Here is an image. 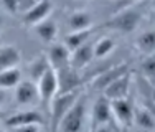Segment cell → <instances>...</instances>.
<instances>
[{
	"instance_id": "3",
	"label": "cell",
	"mask_w": 155,
	"mask_h": 132,
	"mask_svg": "<svg viewBox=\"0 0 155 132\" xmlns=\"http://www.w3.org/2000/svg\"><path fill=\"white\" fill-rule=\"evenodd\" d=\"M140 20H142V12L135 8H122L116 13L110 20L106 23V27L117 30L120 33H132L139 27Z\"/></svg>"
},
{
	"instance_id": "11",
	"label": "cell",
	"mask_w": 155,
	"mask_h": 132,
	"mask_svg": "<svg viewBox=\"0 0 155 132\" xmlns=\"http://www.w3.org/2000/svg\"><path fill=\"white\" fill-rule=\"evenodd\" d=\"M51 10H53L51 0H40V2L36 3V5H33L28 12L23 13V21L27 25H38L50 17Z\"/></svg>"
},
{
	"instance_id": "15",
	"label": "cell",
	"mask_w": 155,
	"mask_h": 132,
	"mask_svg": "<svg viewBox=\"0 0 155 132\" xmlns=\"http://www.w3.org/2000/svg\"><path fill=\"white\" fill-rule=\"evenodd\" d=\"M125 71H129V64H127V63L117 64V66H114L112 69H109V71L102 73L99 78H96V81H94L93 86L96 87V89H102V91H104V87L107 86V84H110L116 78H119L120 74H124Z\"/></svg>"
},
{
	"instance_id": "25",
	"label": "cell",
	"mask_w": 155,
	"mask_h": 132,
	"mask_svg": "<svg viewBox=\"0 0 155 132\" xmlns=\"http://www.w3.org/2000/svg\"><path fill=\"white\" fill-rule=\"evenodd\" d=\"M2 3L7 8V12H10L12 15L20 13V10H18V0H2Z\"/></svg>"
},
{
	"instance_id": "4",
	"label": "cell",
	"mask_w": 155,
	"mask_h": 132,
	"mask_svg": "<svg viewBox=\"0 0 155 132\" xmlns=\"http://www.w3.org/2000/svg\"><path fill=\"white\" fill-rule=\"evenodd\" d=\"M84 120H86V97H84V94H81L78 97V101L74 102V106L64 116V119L60 124V129L58 130H64V132L83 130Z\"/></svg>"
},
{
	"instance_id": "23",
	"label": "cell",
	"mask_w": 155,
	"mask_h": 132,
	"mask_svg": "<svg viewBox=\"0 0 155 132\" xmlns=\"http://www.w3.org/2000/svg\"><path fill=\"white\" fill-rule=\"evenodd\" d=\"M116 48V41L109 36H102L94 43V56L96 58H106Z\"/></svg>"
},
{
	"instance_id": "7",
	"label": "cell",
	"mask_w": 155,
	"mask_h": 132,
	"mask_svg": "<svg viewBox=\"0 0 155 132\" xmlns=\"http://www.w3.org/2000/svg\"><path fill=\"white\" fill-rule=\"evenodd\" d=\"M110 106H112L114 119H116L117 126L120 129H130V127H134L135 106L129 101V97L114 99V101H110Z\"/></svg>"
},
{
	"instance_id": "9",
	"label": "cell",
	"mask_w": 155,
	"mask_h": 132,
	"mask_svg": "<svg viewBox=\"0 0 155 132\" xmlns=\"http://www.w3.org/2000/svg\"><path fill=\"white\" fill-rule=\"evenodd\" d=\"M46 56L51 68H54L56 71L71 64V50L64 43H51Z\"/></svg>"
},
{
	"instance_id": "17",
	"label": "cell",
	"mask_w": 155,
	"mask_h": 132,
	"mask_svg": "<svg viewBox=\"0 0 155 132\" xmlns=\"http://www.w3.org/2000/svg\"><path fill=\"white\" fill-rule=\"evenodd\" d=\"M20 81H21V71L18 68V64L0 71V87H3V89L17 87Z\"/></svg>"
},
{
	"instance_id": "31",
	"label": "cell",
	"mask_w": 155,
	"mask_h": 132,
	"mask_svg": "<svg viewBox=\"0 0 155 132\" xmlns=\"http://www.w3.org/2000/svg\"><path fill=\"white\" fill-rule=\"evenodd\" d=\"M0 23H2V18H0Z\"/></svg>"
},
{
	"instance_id": "2",
	"label": "cell",
	"mask_w": 155,
	"mask_h": 132,
	"mask_svg": "<svg viewBox=\"0 0 155 132\" xmlns=\"http://www.w3.org/2000/svg\"><path fill=\"white\" fill-rule=\"evenodd\" d=\"M91 130L96 129H120L117 126L116 119H114L112 114V106H110V99L106 97L102 94L101 97H97L93 104V109H91Z\"/></svg>"
},
{
	"instance_id": "19",
	"label": "cell",
	"mask_w": 155,
	"mask_h": 132,
	"mask_svg": "<svg viewBox=\"0 0 155 132\" xmlns=\"http://www.w3.org/2000/svg\"><path fill=\"white\" fill-rule=\"evenodd\" d=\"M135 48L142 54H152L155 53V28L153 30L142 31L135 40Z\"/></svg>"
},
{
	"instance_id": "12",
	"label": "cell",
	"mask_w": 155,
	"mask_h": 132,
	"mask_svg": "<svg viewBox=\"0 0 155 132\" xmlns=\"http://www.w3.org/2000/svg\"><path fill=\"white\" fill-rule=\"evenodd\" d=\"M58 81H60V91H73V89H79V74L78 69L73 64L66 66L63 69H58Z\"/></svg>"
},
{
	"instance_id": "5",
	"label": "cell",
	"mask_w": 155,
	"mask_h": 132,
	"mask_svg": "<svg viewBox=\"0 0 155 132\" xmlns=\"http://www.w3.org/2000/svg\"><path fill=\"white\" fill-rule=\"evenodd\" d=\"M43 126V119L35 111H23L5 119V127L13 130H40Z\"/></svg>"
},
{
	"instance_id": "1",
	"label": "cell",
	"mask_w": 155,
	"mask_h": 132,
	"mask_svg": "<svg viewBox=\"0 0 155 132\" xmlns=\"http://www.w3.org/2000/svg\"><path fill=\"white\" fill-rule=\"evenodd\" d=\"M81 91L79 89H73V91H60V93L54 96L53 102L50 106V129L51 130H58L60 129V124L63 122L64 116L69 112V109L74 106V102L78 101V97L81 96Z\"/></svg>"
},
{
	"instance_id": "29",
	"label": "cell",
	"mask_w": 155,
	"mask_h": 132,
	"mask_svg": "<svg viewBox=\"0 0 155 132\" xmlns=\"http://www.w3.org/2000/svg\"><path fill=\"white\" fill-rule=\"evenodd\" d=\"M135 2H139V0H124L125 5H132V3H135Z\"/></svg>"
},
{
	"instance_id": "20",
	"label": "cell",
	"mask_w": 155,
	"mask_h": 132,
	"mask_svg": "<svg viewBox=\"0 0 155 132\" xmlns=\"http://www.w3.org/2000/svg\"><path fill=\"white\" fill-rule=\"evenodd\" d=\"M35 30H36V35L45 43H54L56 35H58V28H56V23L53 20H48V18L43 20L41 23L35 25Z\"/></svg>"
},
{
	"instance_id": "13",
	"label": "cell",
	"mask_w": 155,
	"mask_h": 132,
	"mask_svg": "<svg viewBox=\"0 0 155 132\" xmlns=\"http://www.w3.org/2000/svg\"><path fill=\"white\" fill-rule=\"evenodd\" d=\"M93 58H96V56H94V45L91 41H86L79 48L71 51V64L76 69H81L84 66H87L93 61Z\"/></svg>"
},
{
	"instance_id": "6",
	"label": "cell",
	"mask_w": 155,
	"mask_h": 132,
	"mask_svg": "<svg viewBox=\"0 0 155 132\" xmlns=\"http://www.w3.org/2000/svg\"><path fill=\"white\" fill-rule=\"evenodd\" d=\"M36 84H38V91H40V101L50 109L54 96L60 93V81H58L56 69L50 68L45 74L41 76V79H40Z\"/></svg>"
},
{
	"instance_id": "8",
	"label": "cell",
	"mask_w": 155,
	"mask_h": 132,
	"mask_svg": "<svg viewBox=\"0 0 155 132\" xmlns=\"http://www.w3.org/2000/svg\"><path fill=\"white\" fill-rule=\"evenodd\" d=\"M130 84H132V73L125 71L124 74H120L119 78H116L112 83L104 87V96L109 97L110 101L127 97L129 91H130Z\"/></svg>"
},
{
	"instance_id": "24",
	"label": "cell",
	"mask_w": 155,
	"mask_h": 132,
	"mask_svg": "<svg viewBox=\"0 0 155 132\" xmlns=\"http://www.w3.org/2000/svg\"><path fill=\"white\" fill-rule=\"evenodd\" d=\"M142 73L147 78H155V53L145 54V60L142 61Z\"/></svg>"
},
{
	"instance_id": "27",
	"label": "cell",
	"mask_w": 155,
	"mask_h": 132,
	"mask_svg": "<svg viewBox=\"0 0 155 132\" xmlns=\"http://www.w3.org/2000/svg\"><path fill=\"white\" fill-rule=\"evenodd\" d=\"M7 89H3V87H0V106L3 104V102L7 101V93H5Z\"/></svg>"
},
{
	"instance_id": "14",
	"label": "cell",
	"mask_w": 155,
	"mask_h": 132,
	"mask_svg": "<svg viewBox=\"0 0 155 132\" xmlns=\"http://www.w3.org/2000/svg\"><path fill=\"white\" fill-rule=\"evenodd\" d=\"M134 127L143 130H155V114L145 104L135 106L134 112Z\"/></svg>"
},
{
	"instance_id": "18",
	"label": "cell",
	"mask_w": 155,
	"mask_h": 132,
	"mask_svg": "<svg viewBox=\"0 0 155 132\" xmlns=\"http://www.w3.org/2000/svg\"><path fill=\"white\" fill-rule=\"evenodd\" d=\"M18 63H20V51L15 46H0V71L10 68V66H17Z\"/></svg>"
},
{
	"instance_id": "28",
	"label": "cell",
	"mask_w": 155,
	"mask_h": 132,
	"mask_svg": "<svg viewBox=\"0 0 155 132\" xmlns=\"http://www.w3.org/2000/svg\"><path fill=\"white\" fill-rule=\"evenodd\" d=\"M150 97H152V102L155 104V87H152V89H150Z\"/></svg>"
},
{
	"instance_id": "21",
	"label": "cell",
	"mask_w": 155,
	"mask_h": 132,
	"mask_svg": "<svg viewBox=\"0 0 155 132\" xmlns=\"http://www.w3.org/2000/svg\"><path fill=\"white\" fill-rule=\"evenodd\" d=\"M68 27L69 30H84V28H91L93 27V17L84 10L71 13L68 18Z\"/></svg>"
},
{
	"instance_id": "16",
	"label": "cell",
	"mask_w": 155,
	"mask_h": 132,
	"mask_svg": "<svg viewBox=\"0 0 155 132\" xmlns=\"http://www.w3.org/2000/svg\"><path fill=\"white\" fill-rule=\"evenodd\" d=\"M91 33H93V27H91V28H84V30H73V31H69L68 35L64 36V41H63V43H64V45L73 51V50L79 48L81 45H84L86 41H89Z\"/></svg>"
},
{
	"instance_id": "30",
	"label": "cell",
	"mask_w": 155,
	"mask_h": 132,
	"mask_svg": "<svg viewBox=\"0 0 155 132\" xmlns=\"http://www.w3.org/2000/svg\"><path fill=\"white\" fill-rule=\"evenodd\" d=\"M2 117H3V111L0 109V119H2Z\"/></svg>"
},
{
	"instance_id": "22",
	"label": "cell",
	"mask_w": 155,
	"mask_h": 132,
	"mask_svg": "<svg viewBox=\"0 0 155 132\" xmlns=\"http://www.w3.org/2000/svg\"><path fill=\"white\" fill-rule=\"evenodd\" d=\"M50 68H51V64H50V61H48V56L40 54L38 58H35V60L30 63V69H28L30 79H33L35 83H38L40 79H41V76L45 74Z\"/></svg>"
},
{
	"instance_id": "26",
	"label": "cell",
	"mask_w": 155,
	"mask_h": 132,
	"mask_svg": "<svg viewBox=\"0 0 155 132\" xmlns=\"http://www.w3.org/2000/svg\"><path fill=\"white\" fill-rule=\"evenodd\" d=\"M38 2L40 0H18V10H20V13H25V12H28L33 5H36Z\"/></svg>"
},
{
	"instance_id": "10",
	"label": "cell",
	"mask_w": 155,
	"mask_h": 132,
	"mask_svg": "<svg viewBox=\"0 0 155 132\" xmlns=\"http://www.w3.org/2000/svg\"><path fill=\"white\" fill-rule=\"evenodd\" d=\"M40 99V91H38V84L33 79H21L18 83V86L15 87V101L18 104H35Z\"/></svg>"
}]
</instances>
